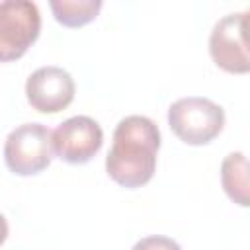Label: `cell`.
<instances>
[{
	"label": "cell",
	"instance_id": "ba28073f",
	"mask_svg": "<svg viewBox=\"0 0 250 250\" xmlns=\"http://www.w3.org/2000/svg\"><path fill=\"white\" fill-rule=\"evenodd\" d=\"M221 184L230 201L240 207L250 203V180H248V160L244 152H230L221 162Z\"/></svg>",
	"mask_w": 250,
	"mask_h": 250
},
{
	"label": "cell",
	"instance_id": "9c48e42d",
	"mask_svg": "<svg viewBox=\"0 0 250 250\" xmlns=\"http://www.w3.org/2000/svg\"><path fill=\"white\" fill-rule=\"evenodd\" d=\"M102 0H51L55 20L64 27H82L94 21L102 10Z\"/></svg>",
	"mask_w": 250,
	"mask_h": 250
},
{
	"label": "cell",
	"instance_id": "30bf717a",
	"mask_svg": "<svg viewBox=\"0 0 250 250\" xmlns=\"http://www.w3.org/2000/svg\"><path fill=\"white\" fill-rule=\"evenodd\" d=\"M131 250H182V246L168 236L152 234V236H145L139 242H135Z\"/></svg>",
	"mask_w": 250,
	"mask_h": 250
},
{
	"label": "cell",
	"instance_id": "8fae6325",
	"mask_svg": "<svg viewBox=\"0 0 250 250\" xmlns=\"http://www.w3.org/2000/svg\"><path fill=\"white\" fill-rule=\"evenodd\" d=\"M8 232H10V229H8V221H6V217L0 213V246L6 242Z\"/></svg>",
	"mask_w": 250,
	"mask_h": 250
},
{
	"label": "cell",
	"instance_id": "7a4b0ae2",
	"mask_svg": "<svg viewBox=\"0 0 250 250\" xmlns=\"http://www.w3.org/2000/svg\"><path fill=\"white\" fill-rule=\"evenodd\" d=\"M168 125L182 143L203 146L221 135L225 127V109L209 98H180L168 107Z\"/></svg>",
	"mask_w": 250,
	"mask_h": 250
},
{
	"label": "cell",
	"instance_id": "52a82bcc",
	"mask_svg": "<svg viewBox=\"0 0 250 250\" xmlns=\"http://www.w3.org/2000/svg\"><path fill=\"white\" fill-rule=\"evenodd\" d=\"M74 80L61 66H41L25 82V98L39 113H59L74 100Z\"/></svg>",
	"mask_w": 250,
	"mask_h": 250
},
{
	"label": "cell",
	"instance_id": "277c9868",
	"mask_svg": "<svg viewBox=\"0 0 250 250\" xmlns=\"http://www.w3.org/2000/svg\"><path fill=\"white\" fill-rule=\"evenodd\" d=\"M41 31V14L35 2L4 0L0 2V62L21 59L37 41Z\"/></svg>",
	"mask_w": 250,
	"mask_h": 250
},
{
	"label": "cell",
	"instance_id": "3957f363",
	"mask_svg": "<svg viewBox=\"0 0 250 250\" xmlns=\"http://www.w3.org/2000/svg\"><path fill=\"white\" fill-rule=\"evenodd\" d=\"M51 129L41 123H23L10 131L4 143V162L16 176L41 174L53 160Z\"/></svg>",
	"mask_w": 250,
	"mask_h": 250
},
{
	"label": "cell",
	"instance_id": "6da1fadb",
	"mask_svg": "<svg viewBox=\"0 0 250 250\" xmlns=\"http://www.w3.org/2000/svg\"><path fill=\"white\" fill-rule=\"evenodd\" d=\"M158 150V125L145 115H127L113 131V143L105 156V172L117 186L137 189L152 180Z\"/></svg>",
	"mask_w": 250,
	"mask_h": 250
},
{
	"label": "cell",
	"instance_id": "5b68a950",
	"mask_svg": "<svg viewBox=\"0 0 250 250\" xmlns=\"http://www.w3.org/2000/svg\"><path fill=\"white\" fill-rule=\"evenodd\" d=\"M248 12L227 14L209 35V55L213 62L230 74H246L250 70V55L246 43Z\"/></svg>",
	"mask_w": 250,
	"mask_h": 250
},
{
	"label": "cell",
	"instance_id": "8992f818",
	"mask_svg": "<svg viewBox=\"0 0 250 250\" xmlns=\"http://www.w3.org/2000/svg\"><path fill=\"white\" fill-rule=\"evenodd\" d=\"M53 152L66 164L90 162L104 145V131L100 123L88 115H74L64 119L51 131Z\"/></svg>",
	"mask_w": 250,
	"mask_h": 250
}]
</instances>
